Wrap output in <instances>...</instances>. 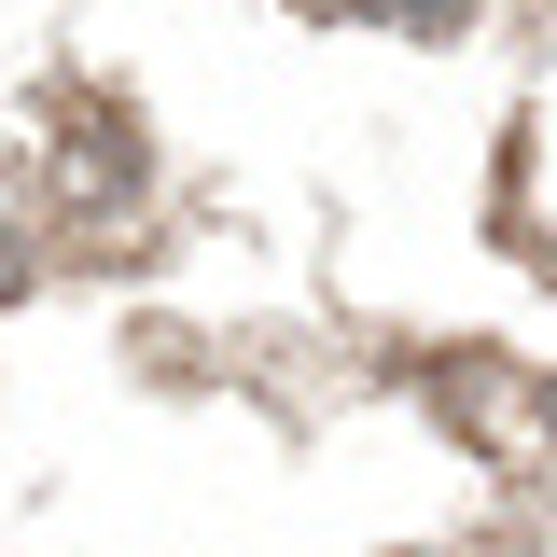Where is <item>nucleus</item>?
Wrapping results in <instances>:
<instances>
[{"label":"nucleus","instance_id":"f257e3e1","mask_svg":"<svg viewBox=\"0 0 557 557\" xmlns=\"http://www.w3.org/2000/svg\"><path fill=\"white\" fill-rule=\"evenodd\" d=\"M57 182H70V196H126V182H139V153H126V112H70V153H57Z\"/></svg>","mask_w":557,"mask_h":557},{"label":"nucleus","instance_id":"f03ea898","mask_svg":"<svg viewBox=\"0 0 557 557\" xmlns=\"http://www.w3.org/2000/svg\"><path fill=\"white\" fill-rule=\"evenodd\" d=\"M391 14H405V28H460L474 0H391Z\"/></svg>","mask_w":557,"mask_h":557},{"label":"nucleus","instance_id":"7ed1b4c3","mask_svg":"<svg viewBox=\"0 0 557 557\" xmlns=\"http://www.w3.org/2000/svg\"><path fill=\"white\" fill-rule=\"evenodd\" d=\"M0 293H28V251H14V237H0Z\"/></svg>","mask_w":557,"mask_h":557},{"label":"nucleus","instance_id":"20e7f679","mask_svg":"<svg viewBox=\"0 0 557 557\" xmlns=\"http://www.w3.org/2000/svg\"><path fill=\"white\" fill-rule=\"evenodd\" d=\"M544 418H557V391H544Z\"/></svg>","mask_w":557,"mask_h":557}]
</instances>
